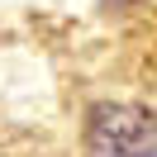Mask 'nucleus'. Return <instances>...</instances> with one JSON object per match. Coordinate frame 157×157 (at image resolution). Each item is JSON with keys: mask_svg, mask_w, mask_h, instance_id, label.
Instances as JSON below:
<instances>
[{"mask_svg": "<svg viewBox=\"0 0 157 157\" xmlns=\"http://www.w3.org/2000/svg\"><path fill=\"white\" fill-rule=\"evenodd\" d=\"M90 157H157V114L128 105H100L86 133Z\"/></svg>", "mask_w": 157, "mask_h": 157, "instance_id": "1", "label": "nucleus"}]
</instances>
